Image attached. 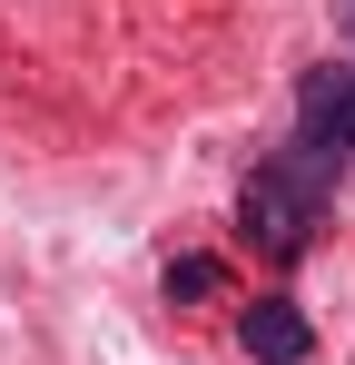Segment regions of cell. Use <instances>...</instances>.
<instances>
[{"label": "cell", "mask_w": 355, "mask_h": 365, "mask_svg": "<svg viewBox=\"0 0 355 365\" xmlns=\"http://www.w3.org/2000/svg\"><path fill=\"white\" fill-rule=\"evenodd\" d=\"M346 158H355V60H326V69L296 79V138L247 178V197H237L247 237L267 247V257H306L326 197L346 178Z\"/></svg>", "instance_id": "6da1fadb"}, {"label": "cell", "mask_w": 355, "mask_h": 365, "mask_svg": "<svg viewBox=\"0 0 355 365\" xmlns=\"http://www.w3.org/2000/svg\"><path fill=\"white\" fill-rule=\"evenodd\" d=\"M237 336H247V356H267V365H296L306 356V316H296V306H247V316H237Z\"/></svg>", "instance_id": "7a4b0ae2"}, {"label": "cell", "mask_w": 355, "mask_h": 365, "mask_svg": "<svg viewBox=\"0 0 355 365\" xmlns=\"http://www.w3.org/2000/svg\"><path fill=\"white\" fill-rule=\"evenodd\" d=\"M336 10H346V50H355V0H336Z\"/></svg>", "instance_id": "3957f363"}]
</instances>
